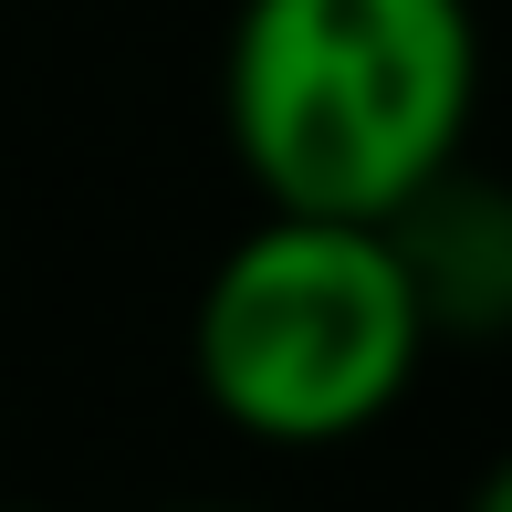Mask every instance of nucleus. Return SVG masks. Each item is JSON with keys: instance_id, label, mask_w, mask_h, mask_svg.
<instances>
[{"instance_id": "nucleus-3", "label": "nucleus", "mask_w": 512, "mask_h": 512, "mask_svg": "<svg viewBox=\"0 0 512 512\" xmlns=\"http://www.w3.org/2000/svg\"><path fill=\"white\" fill-rule=\"evenodd\" d=\"M387 241H398V262L418 283L429 335H492L512 314V220H502V199L481 189L471 168L429 178V189L387 220Z\"/></svg>"}, {"instance_id": "nucleus-6", "label": "nucleus", "mask_w": 512, "mask_h": 512, "mask_svg": "<svg viewBox=\"0 0 512 512\" xmlns=\"http://www.w3.org/2000/svg\"><path fill=\"white\" fill-rule=\"evenodd\" d=\"M11 512H32V502H11Z\"/></svg>"}, {"instance_id": "nucleus-2", "label": "nucleus", "mask_w": 512, "mask_h": 512, "mask_svg": "<svg viewBox=\"0 0 512 512\" xmlns=\"http://www.w3.org/2000/svg\"><path fill=\"white\" fill-rule=\"evenodd\" d=\"M429 345L439 335L387 220H314V209H262L209 262L189 314L199 398L262 450L366 439L418 387Z\"/></svg>"}, {"instance_id": "nucleus-5", "label": "nucleus", "mask_w": 512, "mask_h": 512, "mask_svg": "<svg viewBox=\"0 0 512 512\" xmlns=\"http://www.w3.org/2000/svg\"><path fill=\"white\" fill-rule=\"evenodd\" d=\"M178 512H251V502H178Z\"/></svg>"}, {"instance_id": "nucleus-4", "label": "nucleus", "mask_w": 512, "mask_h": 512, "mask_svg": "<svg viewBox=\"0 0 512 512\" xmlns=\"http://www.w3.org/2000/svg\"><path fill=\"white\" fill-rule=\"evenodd\" d=\"M471 512H512V481H502V471H481V492H471Z\"/></svg>"}, {"instance_id": "nucleus-1", "label": "nucleus", "mask_w": 512, "mask_h": 512, "mask_svg": "<svg viewBox=\"0 0 512 512\" xmlns=\"http://www.w3.org/2000/svg\"><path fill=\"white\" fill-rule=\"evenodd\" d=\"M481 115L471 0H241L220 42V136L262 209L398 220L460 168Z\"/></svg>"}]
</instances>
